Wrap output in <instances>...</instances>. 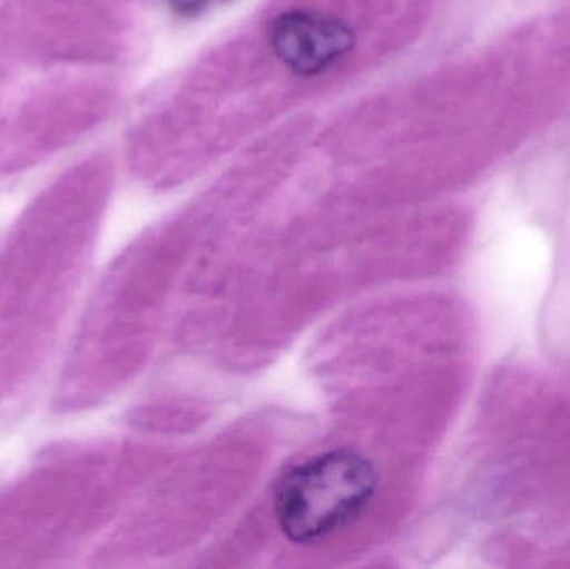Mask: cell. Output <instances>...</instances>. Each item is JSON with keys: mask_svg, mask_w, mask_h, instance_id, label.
Instances as JSON below:
<instances>
[{"mask_svg": "<svg viewBox=\"0 0 570 569\" xmlns=\"http://www.w3.org/2000/svg\"><path fill=\"white\" fill-rule=\"evenodd\" d=\"M207 0H167L170 9L180 17H194L203 12Z\"/></svg>", "mask_w": 570, "mask_h": 569, "instance_id": "3", "label": "cell"}, {"mask_svg": "<svg viewBox=\"0 0 570 569\" xmlns=\"http://www.w3.org/2000/svg\"><path fill=\"white\" fill-rule=\"evenodd\" d=\"M354 30L334 16L314 10H288L271 27L277 59L297 76L324 72L354 49Z\"/></svg>", "mask_w": 570, "mask_h": 569, "instance_id": "2", "label": "cell"}, {"mask_svg": "<svg viewBox=\"0 0 570 569\" xmlns=\"http://www.w3.org/2000/svg\"><path fill=\"white\" fill-rule=\"evenodd\" d=\"M371 460L351 450L315 454L292 468L274 497L277 527L291 543L311 547L361 520L377 494Z\"/></svg>", "mask_w": 570, "mask_h": 569, "instance_id": "1", "label": "cell"}]
</instances>
